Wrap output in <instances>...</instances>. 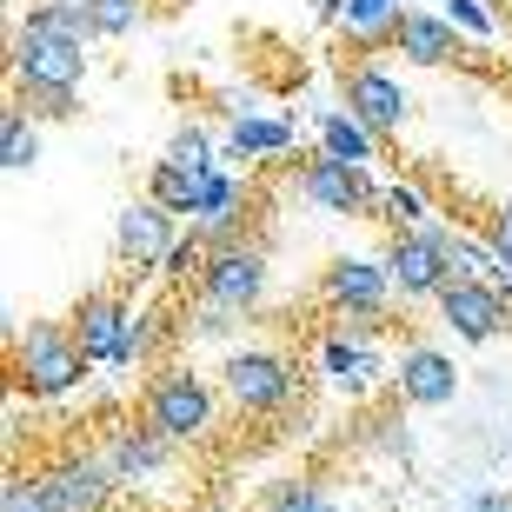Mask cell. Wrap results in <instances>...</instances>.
<instances>
[{
  "label": "cell",
  "mask_w": 512,
  "mask_h": 512,
  "mask_svg": "<svg viewBox=\"0 0 512 512\" xmlns=\"http://www.w3.org/2000/svg\"><path fill=\"white\" fill-rule=\"evenodd\" d=\"M74 340H80V353H87L94 366H133L140 360V320H133L114 293H87V300H80Z\"/></svg>",
  "instance_id": "8992f818"
},
{
  "label": "cell",
  "mask_w": 512,
  "mask_h": 512,
  "mask_svg": "<svg viewBox=\"0 0 512 512\" xmlns=\"http://www.w3.org/2000/svg\"><path fill=\"white\" fill-rule=\"evenodd\" d=\"M453 512H512V499L499 493V486H479V493H466Z\"/></svg>",
  "instance_id": "4dcf8cb0"
},
{
  "label": "cell",
  "mask_w": 512,
  "mask_h": 512,
  "mask_svg": "<svg viewBox=\"0 0 512 512\" xmlns=\"http://www.w3.org/2000/svg\"><path fill=\"white\" fill-rule=\"evenodd\" d=\"M313 14H320V20H340V14H346V0H313Z\"/></svg>",
  "instance_id": "d6a6232c"
},
{
  "label": "cell",
  "mask_w": 512,
  "mask_h": 512,
  "mask_svg": "<svg viewBox=\"0 0 512 512\" xmlns=\"http://www.w3.org/2000/svg\"><path fill=\"white\" fill-rule=\"evenodd\" d=\"M40 7H47V0H40Z\"/></svg>",
  "instance_id": "e575fe53"
},
{
  "label": "cell",
  "mask_w": 512,
  "mask_h": 512,
  "mask_svg": "<svg viewBox=\"0 0 512 512\" xmlns=\"http://www.w3.org/2000/svg\"><path fill=\"white\" fill-rule=\"evenodd\" d=\"M300 193L320 213H366V207H380V187L366 180V167L333 160V153H320V160H306V167H300Z\"/></svg>",
  "instance_id": "30bf717a"
},
{
  "label": "cell",
  "mask_w": 512,
  "mask_h": 512,
  "mask_svg": "<svg viewBox=\"0 0 512 512\" xmlns=\"http://www.w3.org/2000/svg\"><path fill=\"white\" fill-rule=\"evenodd\" d=\"M506 459H512V439H506Z\"/></svg>",
  "instance_id": "836d02e7"
},
{
  "label": "cell",
  "mask_w": 512,
  "mask_h": 512,
  "mask_svg": "<svg viewBox=\"0 0 512 512\" xmlns=\"http://www.w3.org/2000/svg\"><path fill=\"white\" fill-rule=\"evenodd\" d=\"M320 153H333V160H353V167H366V160L380 153V133L360 127V120L340 114V107H326V114H320Z\"/></svg>",
  "instance_id": "ffe728a7"
},
{
  "label": "cell",
  "mask_w": 512,
  "mask_h": 512,
  "mask_svg": "<svg viewBox=\"0 0 512 512\" xmlns=\"http://www.w3.org/2000/svg\"><path fill=\"white\" fill-rule=\"evenodd\" d=\"M399 20H406V7H399V0H346L340 27L353 40H366V47H373V40H393L399 34Z\"/></svg>",
  "instance_id": "7402d4cb"
},
{
  "label": "cell",
  "mask_w": 512,
  "mask_h": 512,
  "mask_svg": "<svg viewBox=\"0 0 512 512\" xmlns=\"http://www.w3.org/2000/svg\"><path fill=\"white\" fill-rule=\"evenodd\" d=\"M506 313L512 306L499 300V286L493 280H453L446 293H439V320H446V333L466 346H486L506 333Z\"/></svg>",
  "instance_id": "9c48e42d"
},
{
  "label": "cell",
  "mask_w": 512,
  "mask_h": 512,
  "mask_svg": "<svg viewBox=\"0 0 512 512\" xmlns=\"http://www.w3.org/2000/svg\"><path fill=\"white\" fill-rule=\"evenodd\" d=\"M87 20H94V40H120L147 20V7L140 0H87Z\"/></svg>",
  "instance_id": "4316f807"
},
{
  "label": "cell",
  "mask_w": 512,
  "mask_h": 512,
  "mask_svg": "<svg viewBox=\"0 0 512 512\" xmlns=\"http://www.w3.org/2000/svg\"><path fill=\"white\" fill-rule=\"evenodd\" d=\"M80 80H87V40H67V34H47L34 20H20V34H14V94H20V107H34V114H47V120H67Z\"/></svg>",
  "instance_id": "6da1fadb"
},
{
  "label": "cell",
  "mask_w": 512,
  "mask_h": 512,
  "mask_svg": "<svg viewBox=\"0 0 512 512\" xmlns=\"http://www.w3.org/2000/svg\"><path fill=\"white\" fill-rule=\"evenodd\" d=\"M167 167H180V173H213L220 167V140H213L207 127H180L167 140V153H160Z\"/></svg>",
  "instance_id": "cb8c5ba5"
},
{
  "label": "cell",
  "mask_w": 512,
  "mask_h": 512,
  "mask_svg": "<svg viewBox=\"0 0 512 512\" xmlns=\"http://www.w3.org/2000/svg\"><path fill=\"white\" fill-rule=\"evenodd\" d=\"M233 320H240V313H227V306H200V313H193V326H187V333H193V340H227V333H233Z\"/></svg>",
  "instance_id": "f546056e"
},
{
  "label": "cell",
  "mask_w": 512,
  "mask_h": 512,
  "mask_svg": "<svg viewBox=\"0 0 512 512\" xmlns=\"http://www.w3.org/2000/svg\"><path fill=\"white\" fill-rule=\"evenodd\" d=\"M486 240H493V253H499V266H512V200L506 207L493 213V233H486Z\"/></svg>",
  "instance_id": "1f68e13d"
},
{
  "label": "cell",
  "mask_w": 512,
  "mask_h": 512,
  "mask_svg": "<svg viewBox=\"0 0 512 512\" xmlns=\"http://www.w3.org/2000/svg\"><path fill=\"white\" fill-rule=\"evenodd\" d=\"M87 353H80L74 340V326H60V320H34V326H20L14 333V380L27 386L34 399H60V393H74L80 380H87Z\"/></svg>",
  "instance_id": "3957f363"
},
{
  "label": "cell",
  "mask_w": 512,
  "mask_h": 512,
  "mask_svg": "<svg viewBox=\"0 0 512 512\" xmlns=\"http://www.w3.org/2000/svg\"><path fill=\"white\" fill-rule=\"evenodd\" d=\"M446 20H453L459 34H473V40H493L499 34V14L486 7V0H446Z\"/></svg>",
  "instance_id": "83f0119b"
},
{
  "label": "cell",
  "mask_w": 512,
  "mask_h": 512,
  "mask_svg": "<svg viewBox=\"0 0 512 512\" xmlns=\"http://www.w3.org/2000/svg\"><path fill=\"white\" fill-rule=\"evenodd\" d=\"M0 512H47L40 479H7V486H0Z\"/></svg>",
  "instance_id": "f1b7e54d"
},
{
  "label": "cell",
  "mask_w": 512,
  "mask_h": 512,
  "mask_svg": "<svg viewBox=\"0 0 512 512\" xmlns=\"http://www.w3.org/2000/svg\"><path fill=\"white\" fill-rule=\"evenodd\" d=\"M393 293L399 286H393V273H386V260H333L326 266V300L340 306L346 320H373V313H386Z\"/></svg>",
  "instance_id": "5bb4252c"
},
{
  "label": "cell",
  "mask_w": 512,
  "mask_h": 512,
  "mask_svg": "<svg viewBox=\"0 0 512 512\" xmlns=\"http://www.w3.org/2000/svg\"><path fill=\"white\" fill-rule=\"evenodd\" d=\"M220 393L240 406V413H280L293 399V360L266 353V346H240L220 366Z\"/></svg>",
  "instance_id": "5b68a950"
},
{
  "label": "cell",
  "mask_w": 512,
  "mask_h": 512,
  "mask_svg": "<svg viewBox=\"0 0 512 512\" xmlns=\"http://www.w3.org/2000/svg\"><path fill=\"white\" fill-rule=\"evenodd\" d=\"M180 247V213H167L160 200H127L114 220V253L127 266H167Z\"/></svg>",
  "instance_id": "ba28073f"
},
{
  "label": "cell",
  "mask_w": 512,
  "mask_h": 512,
  "mask_svg": "<svg viewBox=\"0 0 512 512\" xmlns=\"http://www.w3.org/2000/svg\"><path fill=\"white\" fill-rule=\"evenodd\" d=\"M200 293L213 306H227V313H253L266 300V253L247 247V240H227V247H213L207 273H200Z\"/></svg>",
  "instance_id": "52a82bcc"
},
{
  "label": "cell",
  "mask_w": 512,
  "mask_h": 512,
  "mask_svg": "<svg viewBox=\"0 0 512 512\" xmlns=\"http://www.w3.org/2000/svg\"><path fill=\"white\" fill-rule=\"evenodd\" d=\"M346 114L386 140V133L406 127L413 94H406V87H399V74H386V67H353V74H346Z\"/></svg>",
  "instance_id": "8fae6325"
},
{
  "label": "cell",
  "mask_w": 512,
  "mask_h": 512,
  "mask_svg": "<svg viewBox=\"0 0 512 512\" xmlns=\"http://www.w3.org/2000/svg\"><path fill=\"white\" fill-rule=\"evenodd\" d=\"M247 193H240V180H233L227 167L207 173V193H200V207H193V233H207L213 247H227L233 233H240V220H247Z\"/></svg>",
  "instance_id": "ac0fdd59"
},
{
  "label": "cell",
  "mask_w": 512,
  "mask_h": 512,
  "mask_svg": "<svg viewBox=\"0 0 512 512\" xmlns=\"http://www.w3.org/2000/svg\"><path fill=\"white\" fill-rule=\"evenodd\" d=\"M213 173H220V167H213ZM200 193H207V173H180V167H167V160H153L147 200H160L167 213H187V220H193V207H200Z\"/></svg>",
  "instance_id": "44dd1931"
},
{
  "label": "cell",
  "mask_w": 512,
  "mask_h": 512,
  "mask_svg": "<svg viewBox=\"0 0 512 512\" xmlns=\"http://www.w3.org/2000/svg\"><path fill=\"white\" fill-rule=\"evenodd\" d=\"M34 160H40L34 120H27V107H7V114H0V167H7V173H27Z\"/></svg>",
  "instance_id": "603a6c76"
},
{
  "label": "cell",
  "mask_w": 512,
  "mask_h": 512,
  "mask_svg": "<svg viewBox=\"0 0 512 512\" xmlns=\"http://www.w3.org/2000/svg\"><path fill=\"white\" fill-rule=\"evenodd\" d=\"M386 273H393L399 300H439V293L459 280V266H453V227H446V220H433V227L393 233Z\"/></svg>",
  "instance_id": "277c9868"
},
{
  "label": "cell",
  "mask_w": 512,
  "mask_h": 512,
  "mask_svg": "<svg viewBox=\"0 0 512 512\" xmlns=\"http://www.w3.org/2000/svg\"><path fill=\"white\" fill-rule=\"evenodd\" d=\"M100 459H107V473H114V486H147V479L167 473L173 446L160 433H147V426H120L107 446H100Z\"/></svg>",
  "instance_id": "2e32d148"
},
{
  "label": "cell",
  "mask_w": 512,
  "mask_h": 512,
  "mask_svg": "<svg viewBox=\"0 0 512 512\" xmlns=\"http://www.w3.org/2000/svg\"><path fill=\"white\" fill-rule=\"evenodd\" d=\"M114 493V473H107V459L100 453H80V459H60L40 473V499L47 512H100Z\"/></svg>",
  "instance_id": "4fadbf2b"
},
{
  "label": "cell",
  "mask_w": 512,
  "mask_h": 512,
  "mask_svg": "<svg viewBox=\"0 0 512 512\" xmlns=\"http://www.w3.org/2000/svg\"><path fill=\"white\" fill-rule=\"evenodd\" d=\"M286 147H293V120L280 114H240L220 140L227 160H266V153H286Z\"/></svg>",
  "instance_id": "d6986e66"
},
{
  "label": "cell",
  "mask_w": 512,
  "mask_h": 512,
  "mask_svg": "<svg viewBox=\"0 0 512 512\" xmlns=\"http://www.w3.org/2000/svg\"><path fill=\"white\" fill-rule=\"evenodd\" d=\"M260 512H340V499L313 479H280V486H266Z\"/></svg>",
  "instance_id": "d4e9b609"
},
{
  "label": "cell",
  "mask_w": 512,
  "mask_h": 512,
  "mask_svg": "<svg viewBox=\"0 0 512 512\" xmlns=\"http://www.w3.org/2000/svg\"><path fill=\"white\" fill-rule=\"evenodd\" d=\"M213 419H220V399H213V386L200 380L193 366H167V373L147 386V399H140V426L160 433L167 446H193V439H207Z\"/></svg>",
  "instance_id": "7a4b0ae2"
},
{
  "label": "cell",
  "mask_w": 512,
  "mask_h": 512,
  "mask_svg": "<svg viewBox=\"0 0 512 512\" xmlns=\"http://www.w3.org/2000/svg\"><path fill=\"white\" fill-rule=\"evenodd\" d=\"M320 373L340 386V393H366L380 373H393V366H380V353H373V320H346L340 333L320 346Z\"/></svg>",
  "instance_id": "9a60e30c"
},
{
  "label": "cell",
  "mask_w": 512,
  "mask_h": 512,
  "mask_svg": "<svg viewBox=\"0 0 512 512\" xmlns=\"http://www.w3.org/2000/svg\"><path fill=\"white\" fill-rule=\"evenodd\" d=\"M380 207H386V220H393L399 233H413V227H433L439 213H433V200L413 187V180H399V187H386L380 193Z\"/></svg>",
  "instance_id": "484cf974"
},
{
  "label": "cell",
  "mask_w": 512,
  "mask_h": 512,
  "mask_svg": "<svg viewBox=\"0 0 512 512\" xmlns=\"http://www.w3.org/2000/svg\"><path fill=\"white\" fill-rule=\"evenodd\" d=\"M393 386L406 406H453L459 399V366L453 353H439V346H399V360H393Z\"/></svg>",
  "instance_id": "7c38bea8"
},
{
  "label": "cell",
  "mask_w": 512,
  "mask_h": 512,
  "mask_svg": "<svg viewBox=\"0 0 512 512\" xmlns=\"http://www.w3.org/2000/svg\"><path fill=\"white\" fill-rule=\"evenodd\" d=\"M399 54L413 60V67H446V60L459 54V27L446 14H426V7H406V20H399Z\"/></svg>",
  "instance_id": "e0dca14e"
}]
</instances>
